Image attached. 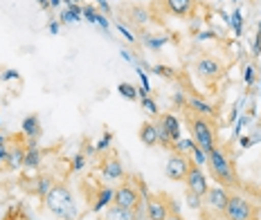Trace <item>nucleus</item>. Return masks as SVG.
<instances>
[{
    "label": "nucleus",
    "instance_id": "nucleus-1",
    "mask_svg": "<svg viewBox=\"0 0 261 220\" xmlns=\"http://www.w3.org/2000/svg\"><path fill=\"white\" fill-rule=\"evenodd\" d=\"M205 166H207L212 180H214L219 186H225V189H237L239 186L234 162H232L227 148H223L221 144H216V146L207 153V164Z\"/></svg>",
    "mask_w": 261,
    "mask_h": 220
},
{
    "label": "nucleus",
    "instance_id": "nucleus-2",
    "mask_svg": "<svg viewBox=\"0 0 261 220\" xmlns=\"http://www.w3.org/2000/svg\"><path fill=\"white\" fill-rule=\"evenodd\" d=\"M45 205H47V209H50L54 216H59V218L74 220L79 216L74 196L65 184H52V189L47 191V196H45Z\"/></svg>",
    "mask_w": 261,
    "mask_h": 220
},
{
    "label": "nucleus",
    "instance_id": "nucleus-3",
    "mask_svg": "<svg viewBox=\"0 0 261 220\" xmlns=\"http://www.w3.org/2000/svg\"><path fill=\"white\" fill-rule=\"evenodd\" d=\"M187 121H189V133H192V142L198 148H203L205 153H210L216 146V131L212 119L203 115H189Z\"/></svg>",
    "mask_w": 261,
    "mask_h": 220
},
{
    "label": "nucleus",
    "instance_id": "nucleus-4",
    "mask_svg": "<svg viewBox=\"0 0 261 220\" xmlns=\"http://www.w3.org/2000/svg\"><path fill=\"white\" fill-rule=\"evenodd\" d=\"M144 196L146 193L140 191V184L133 182L130 178H124L122 184H117L115 189H113V202L124 209H130V211H140V207H142V202H144Z\"/></svg>",
    "mask_w": 261,
    "mask_h": 220
},
{
    "label": "nucleus",
    "instance_id": "nucleus-5",
    "mask_svg": "<svg viewBox=\"0 0 261 220\" xmlns=\"http://www.w3.org/2000/svg\"><path fill=\"white\" fill-rule=\"evenodd\" d=\"M223 218L225 220H259V209L243 198L241 193H230L227 205L223 209Z\"/></svg>",
    "mask_w": 261,
    "mask_h": 220
},
{
    "label": "nucleus",
    "instance_id": "nucleus-6",
    "mask_svg": "<svg viewBox=\"0 0 261 220\" xmlns=\"http://www.w3.org/2000/svg\"><path fill=\"white\" fill-rule=\"evenodd\" d=\"M153 124L158 128V137H160L162 146L165 148L176 146V142L180 139V121L176 119V115H171V112H160Z\"/></svg>",
    "mask_w": 261,
    "mask_h": 220
},
{
    "label": "nucleus",
    "instance_id": "nucleus-7",
    "mask_svg": "<svg viewBox=\"0 0 261 220\" xmlns=\"http://www.w3.org/2000/svg\"><path fill=\"white\" fill-rule=\"evenodd\" d=\"M194 74L200 79L203 83H216L223 79V74H225V68H223L221 61H216L214 56H198L194 61Z\"/></svg>",
    "mask_w": 261,
    "mask_h": 220
},
{
    "label": "nucleus",
    "instance_id": "nucleus-8",
    "mask_svg": "<svg viewBox=\"0 0 261 220\" xmlns=\"http://www.w3.org/2000/svg\"><path fill=\"white\" fill-rule=\"evenodd\" d=\"M144 205H146V220H167L171 198L167 193H146Z\"/></svg>",
    "mask_w": 261,
    "mask_h": 220
},
{
    "label": "nucleus",
    "instance_id": "nucleus-9",
    "mask_svg": "<svg viewBox=\"0 0 261 220\" xmlns=\"http://www.w3.org/2000/svg\"><path fill=\"white\" fill-rule=\"evenodd\" d=\"M189 164H192V158H189V155L171 151L169 160H167V166H165V175L171 182H185L187 171H189Z\"/></svg>",
    "mask_w": 261,
    "mask_h": 220
},
{
    "label": "nucleus",
    "instance_id": "nucleus-10",
    "mask_svg": "<svg viewBox=\"0 0 261 220\" xmlns=\"http://www.w3.org/2000/svg\"><path fill=\"white\" fill-rule=\"evenodd\" d=\"M185 189L189 193H194V196L198 198H205V193L210 189V182L205 178L203 169H200L198 164H189V171H187V178H185Z\"/></svg>",
    "mask_w": 261,
    "mask_h": 220
},
{
    "label": "nucleus",
    "instance_id": "nucleus-11",
    "mask_svg": "<svg viewBox=\"0 0 261 220\" xmlns=\"http://www.w3.org/2000/svg\"><path fill=\"white\" fill-rule=\"evenodd\" d=\"M99 173L101 178H104L106 182H119L126 178V171H124V164L119 162V158L115 153H108L104 160H101L99 164Z\"/></svg>",
    "mask_w": 261,
    "mask_h": 220
},
{
    "label": "nucleus",
    "instance_id": "nucleus-12",
    "mask_svg": "<svg viewBox=\"0 0 261 220\" xmlns=\"http://www.w3.org/2000/svg\"><path fill=\"white\" fill-rule=\"evenodd\" d=\"M227 198H230V189H225V186H210L207 193H205V205H207L212 211H216V213H221L223 216V209H225L227 205Z\"/></svg>",
    "mask_w": 261,
    "mask_h": 220
},
{
    "label": "nucleus",
    "instance_id": "nucleus-13",
    "mask_svg": "<svg viewBox=\"0 0 261 220\" xmlns=\"http://www.w3.org/2000/svg\"><path fill=\"white\" fill-rule=\"evenodd\" d=\"M165 9L176 18H194L196 14V0H162Z\"/></svg>",
    "mask_w": 261,
    "mask_h": 220
},
{
    "label": "nucleus",
    "instance_id": "nucleus-14",
    "mask_svg": "<svg viewBox=\"0 0 261 220\" xmlns=\"http://www.w3.org/2000/svg\"><path fill=\"white\" fill-rule=\"evenodd\" d=\"M138 137H140V142L144 144V146H149V148H153L160 144V137H158V128L153 121H144L142 126H140V131H138Z\"/></svg>",
    "mask_w": 261,
    "mask_h": 220
},
{
    "label": "nucleus",
    "instance_id": "nucleus-15",
    "mask_svg": "<svg viewBox=\"0 0 261 220\" xmlns=\"http://www.w3.org/2000/svg\"><path fill=\"white\" fill-rule=\"evenodd\" d=\"M104 220H138V211H130V209H124L111 202L106 207V213H104Z\"/></svg>",
    "mask_w": 261,
    "mask_h": 220
},
{
    "label": "nucleus",
    "instance_id": "nucleus-16",
    "mask_svg": "<svg viewBox=\"0 0 261 220\" xmlns=\"http://www.w3.org/2000/svg\"><path fill=\"white\" fill-rule=\"evenodd\" d=\"M41 133H43V128H41V119H39V115H30V117H25L23 119V135L27 139H39L41 137Z\"/></svg>",
    "mask_w": 261,
    "mask_h": 220
},
{
    "label": "nucleus",
    "instance_id": "nucleus-17",
    "mask_svg": "<svg viewBox=\"0 0 261 220\" xmlns=\"http://www.w3.org/2000/svg\"><path fill=\"white\" fill-rule=\"evenodd\" d=\"M23 166H25V169H39V166H41V151L36 148L34 139H27V153H25Z\"/></svg>",
    "mask_w": 261,
    "mask_h": 220
},
{
    "label": "nucleus",
    "instance_id": "nucleus-18",
    "mask_svg": "<svg viewBox=\"0 0 261 220\" xmlns=\"http://www.w3.org/2000/svg\"><path fill=\"white\" fill-rule=\"evenodd\" d=\"M187 106H189V112H196V115H203V117L214 115V108H212L210 104H205L203 99H198V97H189Z\"/></svg>",
    "mask_w": 261,
    "mask_h": 220
},
{
    "label": "nucleus",
    "instance_id": "nucleus-19",
    "mask_svg": "<svg viewBox=\"0 0 261 220\" xmlns=\"http://www.w3.org/2000/svg\"><path fill=\"white\" fill-rule=\"evenodd\" d=\"M9 148H12V135H5V133L0 131V164L7 162Z\"/></svg>",
    "mask_w": 261,
    "mask_h": 220
},
{
    "label": "nucleus",
    "instance_id": "nucleus-20",
    "mask_svg": "<svg viewBox=\"0 0 261 220\" xmlns=\"http://www.w3.org/2000/svg\"><path fill=\"white\" fill-rule=\"evenodd\" d=\"M3 220H32V218H30V213H27L23 207H12L3 216Z\"/></svg>",
    "mask_w": 261,
    "mask_h": 220
},
{
    "label": "nucleus",
    "instance_id": "nucleus-21",
    "mask_svg": "<svg viewBox=\"0 0 261 220\" xmlns=\"http://www.w3.org/2000/svg\"><path fill=\"white\" fill-rule=\"evenodd\" d=\"M130 18H133L135 25H144L146 20H151V16H149V12H146V9H142V7H133V9H130Z\"/></svg>",
    "mask_w": 261,
    "mask_h": 220
},
{
    "label": "nucleus",
    "instance_id": "nucleus-22",
    "mask_svg": "<svg viewBox=\"0 0 261 220\" xmlns=\"http://www.w3.org/2000/svg\"><path fill=\"white\" fill-rule=\"evenodd\" d=\"M119 92L126 97V99H138V90L128 83H119Z\"/></svg>",
    "mask_w": 261,
    "mask_h": 220
},
{
    "label": "nucleus",
    "instance_id": "nucleus-23",
    "mask_svg": "<svg viewBox=\"0 0 261 220\" xmlns=\"http://www.w3.org/2000/svg\"><path fill=\"white\" fill-rule=\"evenodd\" d=\"M142 106H144V108L151 112V115H155V117L160 115V110H158V106L153 104V99H149V97H142Z\"/></svg>",
    "mask_w": 261,
    "mask_h": 220
},
{
    "label": "nucleus",
    "instance_id": "nucleus-24",
    "mask_svg": "<svg viewBox=\"0 0 261 220\" xmlns=\"http://www.w3.org/2000/svg\"><path fill=\"white\" fill-rule=\"evenodd\" d=\"M187 205L192 209H200L203 207V198H198V196H194V193L187 191Z\"/></svg>",
    "mask_w": 261,
    "mask_h": 220
},
{
    "label": "nucleus",
    "instance_id": "nucleus-25",
    "mask_svg": "<svg viewBox=\"0 0 261 220\" xmlns=\"http://www.w3.org/2000/svg\"><path fill=\"white\" fill-rule=\"evenodd\" d=\"M167 220H185L180 216V211H178V207L173 205V200H171V205H169V216H167Z\"/></svg>",
    "mask_w": 261,
    "mask_h": 220
},
{
    "label": "nucleus",
    "instance_id": "nucleus-26",
    "mask_svg": "<svg viewBox=\"0 0 261 220\" xmlns=\"http://www.w3.org/2000/svg\"><path fill=\"white\" fill-rule=\"evenodd\" d=\"M254 81H257L254 68H252V66H248V68H246V83H248V85H254Z\"/></svg>",
    "mask_w": 261,
    "mask_h": 220
},
{
    "label": "nucleus",
    "instance_id": "nucleus-27",
    "mask_svg": "<svg viewBox=\"0 0 261 220\" xmlns=\"http://www.w3.org/2000/svg\"><path fill=\"white\" fill-rule=\"evenodd\" d=\"M117 29H119V32H122V34H124V36H126V39H128V41H135V36H133V34H130V32H128L126 27H124V25H117Z\"/></svg>",
    "mask_w": 261,
    "mask_h": 220
},
{
    "label": "nucleus",
    "instance_id": "nucleus-28",
    "mask_svg": "<svg viewBox=\"0 0 261 220\" xmlns=\"http://www.w3.org/2000/svg\"><path fill=\"white\" fill-rule=\"evenodd\" d=\"M81 166H84V155H79V158H74V164H72V169H74V171H79Z\"/></svg>",
    "mask_w": 261,
    "mask_h": 220
},
{
    "label": "nucleus",
    "instance_id": "nucleus-29",
    "mask_svg": "<svg viewBox=\"0 0 261 220\" xmlns=\"http://www.w3.org/2000/svg\"><path fill=\"white\" fill-rule=\"evenodd\" d=\"M39 5H41L43 9H47V7H50V3H47V0H39Z\"/></svg>",
    "mask_w": 261,
    "mask_h": 220
},
{
    "label": "nucleus",
    "instance_id": "nucleus-30",
    "mask_svg": "<svg viewBox=\"0 0 261 220\" xmlns=\"http://www.w3.org/2000/svg\"><path fill=\"white\" fill-rule=\"evenodd\" d=\"M50 5L52 7H59V0H50Z\"/></svg>",
    "mask_w": 261,
    "mask_h": 220
},
{
    "label": "nucleus",
    "instance_id": "nucleus-31",
    "mask_svg": "<svg viewBox=\"0 0 261 220\" xmlns=\"http://www.w3.org/2000/svg\"><path fill=\"white\" fill-rule=\"evenodd\" d=\"M259 39H261V25H259Z\"/></svg>",
    "mask_w": 261,
    "mask_h": 220
}]
</instances>
